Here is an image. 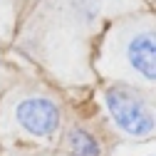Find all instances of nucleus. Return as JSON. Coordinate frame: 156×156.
Here are the masks:
<instances>
[{
    "mask_svg": "<svg viewBox=\"0 0 156 156\" xmlns=\"http://www.w3.org/2000/svg\"><path fill=\"white\" fill-rule=\"evenodd\" d=\"M124 55H126L129 69H134L141 80H146L149 84L156 80V45H154V32L151 30L146 35L136 32L131 40H126Z\"/></svg>",
    "mask_w": 156,
    "mask_h": 156,
    "instance_id": "nucleus-3",
    "label": "nucleus"
},
{
    "mask_svg": "<svg viewBox=\"0 0 156 156\" xmlns=\"http://www.w3.org/2000/svg\"><path fill=\"white\" fill-rule=\"evenodd\" d=\"M67 151L69 156H102V144L89 129L72 126L67 131Z\"/></svg>",
    "mask_w": 156,
    "mask_h": 156,
    "instance_id": "nucleus-4",
    "label": "nucleus"
},
{
    "mask_svg": "<svg viewBox=\"0 0 156 156\" xmlns=\"http://www.w3.org/2000/svg\"><path fill=\"white\" fill-rule=\"evenodd\" d=\"M104 107L124 134L144 139L154 131V112L149 102L124 84H112L104 89Z\"/></svg>",
    "mask_w": 156,
    "mask_h": 156,
    "instance_id": "nucleus-1",
    "label": "nucleus"
},
{
    "mask_svg": "<svg viewBox=\"0 0 156 156\" xmlns=\"http://www.w3.org/2000/svg\"><path fill=\"white\" fill-rule=\"evenodd\" d=\"M15 116H17V124L32 136L50 139V136L60 129V109H57L55 102L45 99V97L23 99L17 104V109H15Z\"/></svg>",
    "mask_w": 156,
    "mask_h": 156,
    "instance_id": "nucleus-2",
    "label": "nucleus"
}]
</instances>
